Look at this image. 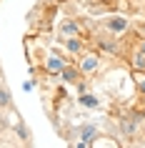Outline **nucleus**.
Masks as SVG:
<instances>
[{
	"label": "nucleus",
	"mask_w": 145,
	"mask_h": 148,
	"mask_svg": "<svg viewBox=\"0 0 145 148\" xmlns=\"http://www.w3.org/2000/svg\"><path fill=\"white\" fill-rule=\"evenodd\" d=\"M105 28L113 30V33H125L128 30V20H125V18H110V20L105 23Z\"/></svg>",
	"instance_id": "obj_1"
},
{
	"label": "nucleus",
	"mask_w": 145,
	"mask_h": 148,
	"mask_svg": "<svg viewBox=\"0 0 145 148\" xmlns=\"http://www.w3.org/2000/svg\"><path fill=\"white\" fill-rule=\"evenodd\" d=\"M60 78L65 80V83H78V78H80V70L73 68V65H65V68L60 70Z\"/></svg>",
	"instance_id": "obj_2"
},
{
	"label": "nucleus",
	"mask_w": 145,
	"mask_h": 148,
	"mask_svg": "<svg viewBox=\"0 0 145 148\" xmlns=\"http://www.w3.org/2000/svg\"><path fill=\"white\" fill-rule=\"evenodd\" d=\"M98 68V58L95 55H85V60L80 63V73H93Z\"/></svg>",
	"instance_id": "obj_3"
},
{
	"label": "nucleus",
	"mask_w": 145,
	"mask_h": 148,
	"mask_svg": "<svg viewBox=\"0 0 145 148\" xmlns=\"http://www.w3.org/2000/svg\"><path fill=\"white\" fill-rule=\"evenodd\" d=\"M63 68H65V63H63L58 55H50V58H48V70H50V73H60Z\"/></svg>",
	"instance_id": "obj_4"
},
{
	"label": "nucleus",
	"mask_w": 145,
	"mask_h": 148,
	"mask_svg": "<svg viewBox=\"0 0 145 148\" xmlns=\"http://www.w3.org/2000/svg\"><path fill=\"white\" fill-rule=\"evenodd\" d=\"M63 40H65V48H68L70 53H80V50H83V43L78 38H73V35H70V38H63Z\"/></svg>",
	"instance_id": "obj_5"
},
{
	"label": "nucleus",
	"mask_w": 145,
	"mask_h": 148,
	"mask_svg": "<svg viewBox=\"0 0 145 148\" xmlns=\"http://www.w3.org/2000/svg\"><path fill=\"white\" fill-rule=\"evenodd\" d=\"M60 33L65 35V38H70V35H78V25L68 20V23H63V25H60Z\"/></svg>",
	"instance_id": "obj_6"
},
{
	"label": "nucleus",
	"mask_w": 145,
	"mask_h": 148,
	"mask_svg": "<svg viewBox=\"0 0 145 148\" xmlns=\"http://www.w3.org/2000/svg\"><path fill=\"white\" fill-rule=\"evenodd\" d=\"M80 103H83V106H88V108H95V106H98V101H95V98H93V95H80Z\"/></svg>",
	"instance_id": "obj_7"
},
{
	"label": "nucleus",
	"mask_w": 145,
	"mask_h": 148,
	"mask_svg": "<svg viewBox=\"0 0 145 148\" xmlns=\"http://www.w3.org/2000/svg\"><path fill=\"white\" fill-rule=\"evenodd\" d=\"M0 106H10V90L0 88Z\"/></svg>",
	"instance_id": "obj_8"
},
{
	"label": "nucleus",
	"mask_w": 145,
	"mask_h": 148,
	"mask_svg": "<svg viewBox=\"0 0 145 148\" xmlns=\"http://www.w3.org/2000/svg\"><path fill=\"white\" fill-rule=\"evenodd\" d=\"M93 136H95V128H93V125H85V128H83V138L85 140H93Z\"/></svg>",
	"instance_id": "obj_9"
},
{
	"label": "nucleus",
	"mask_w": 145,
	"mask_h": 148,
	"mask_svg": "<svg viewBox=\"0 0 145 148\" xmlns=\"http://www.w3.org/2000/svg\"><path fill=\"white\" fill-rule=\"evenodd\" d=\"M140 50H143V55H145V40H143V45H140Z\"/></svg>",
	"instance_id": "obj_10"
}]
</instances>
